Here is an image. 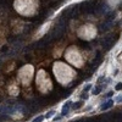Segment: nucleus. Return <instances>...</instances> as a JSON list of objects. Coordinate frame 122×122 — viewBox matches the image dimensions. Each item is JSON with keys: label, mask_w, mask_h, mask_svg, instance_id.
<instances>
[{"label": "nucleus", "mask_w": 122, "mask_h": 122, "mask_svg": "<svg viewBox=\"0 0 122 122\" xmlns=\"http://www.w3.org/2000/svg\"><path fill=\"white\" fill-rule=\"evenodd\" d=\"M71 105H72V101H71V100H67V101L63 104L62 110H61V116H66V115L68 114V111L71 109Z\"/></svg>", "instance_id": "nucleus-1"}, {"label": "nucleus", "mask_w": 122, "mask_h": 122, "mask_svg": "<svg viewBox=\"0 0 122 122\" xmlns=\"http://www.w3.org/2000/svg\"><path fill=\"white\" fill-rule=\"evenodd\" d=\"M112 43H114V38H112V35H110V37H106V38L103 40V45H104V48H106V49H110L111 45H112Z\"/></svg>", "instance_id": "nucleus-2"}, {"label": "nucleus", "mask_w": 122, "mask_h": 122, "mask_svg": "<svg viewBox=\"0 0 122 122\" xmlns=\"http://www.w3.org/2000/svg\"><path fill=\"white\" fill-rule=\"evenodd\" d=\"M112 26V22H111V21H105V22L101 25V26H100V31H107V29H109V28Z\"/></svg>", "instance_id": "nucleus-3"}, {"label": "nucleus", "mask_w": 122, "mask_h": 122, "mask_svg": "<svg viewBox=\"0 0 122 122\" xmlns=\"http://www.w3.org/2000/svg\"><path fill=\"white\" fill-rule=\"evenodd\" d=\"M112 104H114V100H107L106 103H104V104L101 105L100 109H101L103 111H104V110H107V109H110V107L112 106Z\"/></svg>", "instance_id": "nucleus-4"}, {"label": "nucleus", "mask_w": 122, "mask_h": 122, "mask_svg": "<svg viewBox=\"0 0 122 122\" xmlns=\"http://www.w3.org/2000/svg\"><path fill=\"white\" fill-rule=\"evenodd\" d=\"M55 115V110H50V111H48L45 115H44V118H46V120H49V118H51L53 116Z\"/></svg>", "instance_id": "nucleus-5"}, {"label": "nucleus", "mask_w": 122, "mask_h": 122, "mask_svg": "<svg viewBox=\"0 0 122 122\" xmlns=\"http://www.w3.org/2000/svg\"><path fill=\"white\" fill-rule=\"evenodd\" d=\"M82 101H76V103H73L72 105H71V107H73V109L75 110H78V109H81V107H82Z\"/></svg>", "instance_id": "nucleus-6"}, {"label": "nucleus", "mask_w": 122, "mask_h": 122, "mask_svg": "<svg viewBox=\"0 0 122 122\" xmlns=\"http://www.w3.org/2000/svg\"><path fill=\"white\" fill-rule=\"evenodd\" d=\"M100 92H101V87H95V88H93V90H92L93 95H98Z\"/></svg>", "instance_id": "nucleus-7"}, {"label": "nucleus", "mask_w": 122, "mask_h": 122, "mask_svg": "<svg viewBox=\"0 0 122 122\" xmlns=\"http://www.w3.org/2000/svg\"><path fill=\"white\" fill-rule=\"evenodd\" d=\"M43 120H44V116H42V115H40V116H37V117H34L31 122H43Z\"/></svg>", "instance_id": "nucleus-8"}, {"label": "nucleus", "mask_w": 122, "mask_h": 122, "mask_svg": "<svg viewBox=\"0 0 122 122\" xmlns=\"http://www.w3.org/2000/svg\"><path fill=\"white\" fill-rule=\"evenodd\" d=\"M115 89H116V90H122V83L121 82L117 83L116 85H115Z\"/></svg>", "instance_id": "nucleus-9"}, {"label": "nucleus", "mask_w": 122, "mask_h": 122, "mask_svg": "<svg viewBox=\"0 0 122 122\" xmlns=\"http://www.w3.org/2000/svg\"><path fill=\"white\" fill-rule=\"evenodd\" d=\"M92 88V84H87V85H85V87H84V89H83V92H85V93H87L89 89Z\"/></svg>", "instance_id": "nucleus-10"}, {"label": "nucleus", "mask_w": 122, "mask_h": 122, "mask_svg": "<svg viewBox=\"0 0 122 122\" xmlns=\"http://www.w3.org/2000/svg\"><path fill=\"white\" fill-rule=\"evenodd\" d=\"M115 101L116 103H122V95H118L117 98H115Z\"/></svg>", "instance_id": "nucleus-11"}, {"label": "nucleus", "mask_w": 122, "mask_h": 122, "mask_svg": "<svg viewBox=\"0 0 122 122\" xmlns=\"http://www.w3.org/2000/svg\"><path fill=\"white\" fill-rule=\"evenodd\" d=\"M81 99H88V95H87V93H85V92H83L81 94Z\"/></svg>", "instance_id": "nucleus-12"}, {"label": "nucleus", "mask_w": 122, "mask_h": 122, "mask_svg": "<svg viewBox=\"0 0 122 122\" xmlns=\"http://www.w3.org/2000/svg\"><path fill=\"white\" fill-rule=\"evenodd\" d=\"M111 95H112V92H110V93H107V95H106V97H107V98H110Z\"/></svg>", "instance_id": "nucleus-13"}]
</instances>
